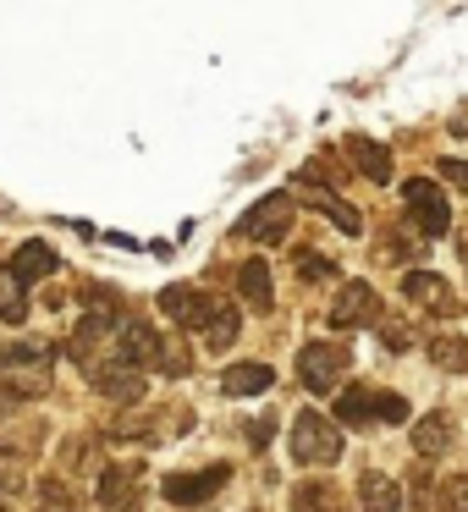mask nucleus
Here are the masks:
<instances>
[{
	"mask_svg": "<svg viewBox=\"0 0 468 512\" xmlns=\"http://www.w3.org/2000/svg\"><path fill=\"white\" fill-rule=\"evenodd\" d=\"M50 364H56V353H50V347H34V342L0 347V397H17V402L45 397Z\"/></svg>",
	"mask_w": 468,
	"mask_h": 512,
	"instance_id": "obj_1",
	"label": "nucleus"
},
{
	"mask_svg": "<svg viewBox=\"0 0 468 512\" xmlns=\"http://www.w3.org/2000/svg\"><path fill=\"white\" fill-rule=\"evenodd\" d=\"M292 457H298L303 468H331L336 457H342V430H336L325 413L303 408L298 419H292Z\"/></svg>",
	"mask_w": 468,
	"mask_h": 512,
	"instance_id": "obj_2",
	"label": "nucleus"
},
{
	"mask_svg": "<svg viewBox=\"0 0 468 512\" xmlns=\"http://www.w3.org/2000/svg\"><path fill=\"white\" fill-rule=\"evenodd\" d=\"M402 204H408V221L419 226L424 237H441L446 226H452V210H446V193H441V182H430V177L402 182Z\"/></svg>",
	"mask_w": 468,
	"mask_h": 512,
	"instance_id": "obj_3",
	"label": "nucleus"
},
{
	"mask_svg": "<svg viewBox=\"0 0 468 512\" xmlns=\"http://www.w3.org/2000/svg\"><path fill=\"white\" fill-rule=\"evenodd\" d=\"M298 375H303V386H309L314 397H331V391L342 386V375H347V353L336 342H309L298 353Z\"/></svg>",
	"mask_w": 468,
	"mask_h": 512,
	"instance_id": "obj_4",
	"label": "nucleus"
},
{
	"mask_svg": "<svg viewBox=\"0 0 468 512\" xmlns=\"http://www.w3.org/2000/svg\"><path fill=\"white\" fill-rule=\"evenodd\" d=\"M292 215H298L292 193H270V199H259L254 210L243 215V226H237V232L254 237V243H281V237L292 232Z\"/></svg>",
	"mask_w": 468,
	"mask_h": 512,
	"instance_id": "obj_5",
	"label": "nucleus"
},
{
	"mask_svg": "<svg viewBox=\"0 0 468 512\" xmlns=\"http://www.w3.org/2000/svg\"><path fill=\"white\" fill-rule=\"evenodd\" d=\"M89 380H94V386H100L111 402H138V397H144V369L127 364L122 353L94 358V364H89Z\"/></svg>",
	"mask_w": 468,
	"mask_h": 512,
	"instance_id": "obj_6",
	"label": "nucleus"
},
{
	"mask_svg": "<svg viewBox=\"0 0 468 512\" xmlns=\"http://www.w3.org/2000/svg\"><path fill=\"white\" fill-rule=\"evenodd\" d=\"M325 320L336 325V331H358V325H375L380 320V298H375V287L369 281H347L342 292H336V303H331V314Z\"/></svg>",
	"mask_w": 468,
	"mask_h": 512,
	"instance_id": "obj_7",
	"label": "nucleus"
},
{
	"mask_svg": "<svg viewBox=\"0 0 468 512\" xmlns=\"http://www.w3.org/2000/svg\"><path fill=\"white\" fill-rule=\"evenodd\" d=\"M226 479H232V468H226V463L199 468V474H171L166 479V501H171V507H199V501H210Z\"/></svg>",
	"mask_w": 468,
	"mask_h": 512,
	"instance_id": "obj_8",
	"label": "nucleus"
},
{
	"mask_svg": "<svg viewBox=\"0 0 468 512\" xmlns=\"http://www.w3.org/2000/svg\"><path fill=\"white\" fill-rule=\"evenodd\" d=\"M116 353H122L127 364L149 369V364H160L166 342L155 336V325H144V320H122V325H116Z\"/></svg>",
	"mask_w": 468,
	"mask_h": 512,
	"instance_id": "obj_9",
	"label": "nucleus"
},
{
	"mask_svg": "<svg viewBox=\"0 0 468 512\" xmlns=\"http://www.w3.org/2000/svg\"><path fill=\"white\" fill-rule=\"evenodd\" d=\"M298 188H303V193H309V210H320V215H331V221H336V226H342V232H347V237H358V232H364V215H358V210H353V204H342V199H336V193H331V188H320V182H314V177H309V171H303V177H298Z\"/></svg>",
	"mask_w": 468,
	"mask_h": 512,
	"instance_id": "obj_10",
	"label": "nucleus"
},
{
	"mask_svg": "<svg viewBox=\"0 0 468 512\" xmlns=\"http://www.w3.org/2000/svg\"><path fill=\"white\" fill-rule=\"evenodd\" d=\"M402 292H408L413 303H424V309L430 314H457V298H452V287H446L441 276H430V270H408V276H402Z\"/></svg>",
	"mask_w": 468,
	"mask_h": 512,
	"instance_id": "obj_11",
	"label": "nucleus"
},
{
	"mask_svg": "<svg viewBox=\"0 0 468 512\" xmlns=\"http://www.w3.org/2000/svg\"><path fill=\"white\" fill-rule=\"evenodd\" d=\"M270 386H276V369H270V364H232V369H221V391H226V397H265Z\"/></svg>",
	"mask_w": 468,
	"mask_h": 512,
	"instance_id": "obj_12",
	"label": "nucleus"
},
{
	"mask_svg": "<svg viewBox=\"0 0 468 512\" xmlns=\"http://www.w3.org/2000/svg\"><path fill=\"white\" fill-rule=\"evenodd\" d=\"M100 507L105 512H133L138 507V474L133 468H105L100 474Z\"/></svg>",
	"mask_w": 468,
	"mask_h": 512,
	"instance_id": "obj_13",
	"label": "nucleus"
},
{
	"mask_svg": "<svg viewBox=\"0 0 468 512\" xmlns=\"http://www.w3.org/2000/svg\"><path fill=\"white\" fill-rule=\"evenodd\" d=\"M347 155H353V166L364 171L369 182H391V149H386V144H375V138L353 133V138H347Z\"/></svg>",
	"mask_w": 468,
	"mask_h": 512,
	"instance_id": "obj_14",
	"label": "nucleus"
},
{
	"mask_svg": "<svg viewBox=\"0 0 468 512\" xmlns=\"http://www.w3.org/2000/svg\"><path fill=\"white\" fill-rule=\"evenodd\" d=\"M50 270H56V248H50V243H39V237H34V243H23V248L12 254V276L23 281V287L45 281Z\"/></svg>",
	"mask_w": 468,
	"mask_h": 512,
	"instance_id": "obj_15",
	"label": "nucleus"
},
{
	"mask_svg": "<svg viewBox=\"0 0 468 512\" xmlns=\"http://www.w3.org/2000/svg\"><path fill=\"white\" fill-rule=\"evenodd\" d=\"M160 309H166V320H177V325H204L210 303H204L193 287H166L160 292Z\"/></svg>",
	"mask_w": 468,
	"mask_h": 512,
	"instance_id": "obj_16",
	"label": "nucleus"
},
{
	"mask_svg": "<svg viewBox=\"0 0 468 512\" xmlns=\"http://www.w3.org/2000/svg\"><path fill=\"white\" fill-rule=\"evenodd\" d=\"M358 507H364V512H397V507H402L397 479H386V474H364V479H358Z\"/></svg>",
	"mask_w": 468,
	"mask_h": 512,
	"instance_id": "obj_17",
	"label": "nucleus"
},
{
	"mask_svg": "<svg viewBox=\"0 0 468 512\" xmlns=\"http://www.w3.org/2000/svg\"><path fill=\"white\" fill-rule=\"evenodd\" d=\"M237 292H243V303H254V309H270L276 287H270V265H265V259H248V265L237 270Z\"/></svg>",
	"mask_w": 468,
	"mask_h": 512,
	"instance_id": "obj_18",
	"label": "nucleus"
},
{
	"mask_svg": "<svg viewBox=\"0 0 468 512\" xmlns=\"http://www.w3.org/2000/svg\"><path fill=\"white\" fill-rule=\"evenodd\" d=\"M413 446H419V457H435L452 446V419H441V413H430V419L413 424Z\"/></svg>",
	"mask_w": 468,
	"mask_h": 512,
	"instance_id": "obj_19",
	"label": "nucleus"
},
{
	"mask_svg": "<svg viewBox=\"0 0 468 512\" xmlns=\"http://www.w3.org/2000/svg\"><path fill=\"white\" fill-rule=\"evenodd\" d=\"M237 331H243L237 309H221V303H210V314H204V342H210V347H232Z\"/></svg>",
	"mask_w": 468,
	"mask_h": 512,
	"instance_id": "obj_20",
	"label": "nucleus"
},
{
	"mask_svg": "<svg viewBox=\"0 0 468 512\" xmlns=\"http://www.w3.org/2000/svg\"><path fill=\"white\" fill-rule=\"evenodd\" d=\"M336 419L342 424H369L375 419V391H347V397H336Z\"/></svg>",
	"mask_w": 468,
	"mask_h": 512,
	"instance_id": "obj_21",
	"label": "nucleus"
},
{
	"mask_svg": "<svg viewBox=\"0 0 468 512\" xmlns=\"http://www.w3.org/2000/svg\"><path fill=\"white\" fill-rule=\"evenodd\" d=\"M292 512H336L331 485H298V496H292Z\"/></svg>",
	"mask_w": 468,
	"mask_h": 512,
	"instance_id": "obj_22",
	"label": "nucleus"
},
{
	"mask_svg": "<svg viewBox=\"0 0 468 512\" xmlns=\"http://www.w3.org/2000/svg\"><path fill=\"white\" fill-rule=\"evenodd\" d=\"M430 353H435V364H441V369H468V342H457V336L435 342Z\"/></svg>",
	"mask_w": 468,
	"mask_h": 512,
	"instance_id": "obj_23",
	"label": "nucleus"
},
{
	"mask_svg": "<svg viewBox=\"0 0 468 512\" xmlns=\"http://www.w3.org/2000/svg\"><path fill=\"white\" fill-rule=\"evenodd\" d=\"M34 512H78V496H72L67 485H45V496H39Z\"/></svg>",
	"mask_w": 468,
	"mask_h": 512,
	"instance_id": "obj_24",
	"label": "nucleus"
},
{
	"mask_svg": "<svg viewBox=\"0 0 468 512\" xmlns=\"http://www.w3.org/2000/svg\"><path fill=\"white\" fill-rule=\"evenodd\" d=\"M441 512H468V474H457L441 485Z\"/></svg>",
	"mask_w": 468,
	"mask_h": 512,
	"instance_id": "obj_25",
	"label": "nucleus"
},
{
	"mask_svg": "<svg viewBox=\"0 0 468 512\" xmlns=\"http://www.w3.org/2000/svg\"><path fill=\"white\" fill-rule=\"evenodd\" d=\"M375 419H386V424H402V419H408V402H402L397 391H375Z\"/></svg>",
	"mask_w": 468,
	"mask_h": 512,
	"instance_id": "obj_26",
	"label": "nucleus"
},
{
	"mask_svg": "<svg viewBox=\"0 0 468 512\" xmlns=\"http://www.w3.org/2000/svg\"><path fill=\"white\" fill-rule=\"evenodd\" d=\"M298 276L303 281H325V276H331V259H325V254H298Z\"/></svg>",
	"mask_w": 468,
	"mask_h": 512,
	"instance_id": "obj_27",
	"label": "nucleus"
},
{
	"mask_svg": "<svg viewBox=\"0 0 468 512\" xmlns=\"http://www.w3.org/2000/svg\"><path fill=\"white\" fill-rule=\"evenodd\" d=\"M380 342H386L391 353H402V347H413V331L408 325H380Z\"/></svg>",
	"mask_w": 468,
	"mask_h": 512,
	"instance_id": "obj_28",
	"label": "nucleus"
},
{
	"mask_svg": "<svg viewBox=\"0 0 468 512\" xmlns=\"http://www.w3.org/2000/svg\"><path fill=\"white\" fill-rule=\"evenodd\" d=\"M441 177L452 182V188L468 193V160H441Z\"/></svg>",
	"mask_w": 468,
	"mask_h": 512,
	"instance_id": "obj_29",
	"label": "nucleus"
},
{
	"mask_svg": "<svg viewBox=\"0 0 468 512\" xmlns=\"http://www.w3.org/2000/svg\"><path fill=\"white\" fill-rule=\"evenodd\" d=\"M248 441H254V446H265V441H270V413H265V419L248 424Z\"/></svg>",
	"mask_w": 468,
	"mask_h": 512,
	"instance_id": "obj_30",
	"label": "nucleus"
},
{
	"mask_svg": "<svg viewBox=\"0 0 468 512\" xmlns=\"http://www.w3.org/2000/svg\"><path fill=\"white\" fill-rule=\"evenodd\" d=\"M0 512H6V490H0Z\"/></svg>",
	"mask_w": 468,
	"mask_h": 512,
	"instance_id": "obj_31",
	"label": "nucleus"
}]
</instances>
